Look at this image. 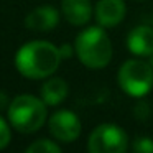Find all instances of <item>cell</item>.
Masks as SVG:
<instances>
[{"instance_id":"cell-1","label":"cell","mask_w":153,"mask_h":153,"mask_svg":"<svg viewBox=\"0 0 153 153\" xmlns=\"http://www.w3.org/2000/svg\"><path fill=\"white\" fill-rule=\"evenodd\" d=\"M59 48L45 40L28 41L15 54V68L28 79L50 77L59 68Z\"/></svg>"},{"instance_id":"cell-2","label":"cell","mask_w":153,"mask_h":153,"mask_svg":"<svg viewBox=\"0 0 153 153\" xmlns=\"http://www.w3.org/2000/svg\"><path fill=\"white\" fill-rule=\"evenodd\" d=\"M74 50L79 61L89 69H102L112 59V43L102 27H89L77 35Z\"/></svg>"},{"instance_id":"cell-3","label":"cell","mask_w":153,"mask_h":153,"mask_svg":"<svg viewBox=\"0 0 153 153\" xmlns=\"http://www.w3.org/2000/svg\"><path fill=\"white\" fill-rule=\"evenodd\" d=\"M8 122L17 132L33 133L40 130L46 122V104L43 99L31 96V94H22L12 99L7 109Z\"/></svg>"},{"instance_id":"cell-4","label":"cell","mask_w":153,"mask_h":153,"mask_svg":"<svg viewBox=\"0 0 153 153\" xmlns=\"http://www.w3.org/2000/svg\"><path fill=\"white\" fill-rule=\"evenodd\" d=\"M119 86L132 97H143L153 87V68L142 59H127L117 74Z\"/></svg>"},{"instance_id":"cell-5","label":"cell","mask_w":153,"mask_h":153,"mask_svg":"<svg viewBox=\"0 0 153 153\" xmlns=\"http://www.w3.org/2000/svg\"><path fill=\"white\" fill-rule=\"evenodd\" d=\"M128 137L115 123H100L91 132L87 140L89 153H127Z\"/></svg>"},{"instance_id":"cell-6","label":"cell","mask_w":153,"mask_h":153,"mask_svg":"<svg viewBox=\"0 0 153 153\" xmlns=\"http://www.w3.org/2000/svg\"><path fill=\"white\" fill-rule=\"evenodd\" d=\"M50 133L59 142H74L79 138L82 125L79 117L71 110H56L48 120Z\"/></svg>"},{"instance_id":"cell-7","label":"cell","mask_w":153,"mask_h":153,"mask_svg":"<svg viewBox=\"0 0 153 153\" xmlns=\"http://www.w3.org/2000/svg\"><path fill=\"white\" fill-rule=\"evenodd\" d=\"M125 10L123 0H99L94 8V17L102 28H112L123 20Z\"/></svg>"},{"instance_id":"cell-8","label":"cell","mask_w":153,"mask_h":153,"mask_svg":"<svg viewBox=\"0 0 153 153\" xmlns=\"http://www.w3.org/2000/svg\"><path fill=\"white\" fill-rule=\"evenodd\" d=\"M59 22V12L51 5H43L35 10H31L25 18V25L31 31H51L56 28Z\"/></svg>"},{"instance_id":"cell-9","label":"cell","mask_w":153,"mask_h":153,"mask_svg":"<svg viewBox=\"0 0 153 153\" xmlns=\"http://www.w3.org/2000/svg\"><path fill=\"white\" fill-rule=\"evenodd\" d=\"M127 48L137 56L153 54V28L145 25L135 27L127 36Z\"/></svg>"},{"instance_id":"cell-10","label":"cell","mask_w":153,"mask_h":153,"mask_svg":"<svg viewBox=\"0 0 153 153\" xmlns=\"http://www.w3.org/2000/svg\"><path fill=\"white\" fill-rule=\"evenodd\" d=\"M63 17L74 27H84L92 17L91 0H63Z\"/></svg>"},{"instance_id":"cell-11","label":"cell","mask_w":153,"mask_h":153,"mask_svg":"<svg viewBox=\"0 0 153 153\" xmlns=\"http://www.w3.org/2000/svg\"><path fill=\"white\" fill-rule=\"evenodd\" d=\"M69 87L61 77H51L41 86V99L46 105H58L68 97Z\"/></svg>"},{"instance_id":"cell-12","label":"cell","mask_w":153,"mask_h":153,"mask_svg":"<svg viewBox=\"0 0 153 153\" xmlns=\"http://www.w3.org/2000/svg\"><path fill=\"white\" fill-rule=\"evenodd\" d=\"M25 153H63V152L54 142H51L48 138H40L36 142L30 143V146L25 150Z\"/></svg>"},{"instance_id":"cell-13","label":"cell","mask_w":153,"mask_h":153,"mask_svg":"<svg viewBox=\"0 0 153 153\" xmlns=\"http://www.w3.org/2000/svg\"><path fill=\"white\" fill-rule=\"evenodd\" d=\"M133 153H153V140L148 137H137L132 145Z\"/></svg>"},{"instance_id":"cell-14","label":"cell","mask_w":153,"mask_h":153,"mask_svg":"<svg viewBox=\"0 0 153 153\" xmlns=\"http://www.w3.org/2000/svg\"><path fill=\"white\" fill-rule=\"evenodd\" d=\"M12 140V132H10V127L8 123L5 122V119L0 115V150H4L5 146L10 143Z\"/></svg>"},{"instance_id":"cell-15","label":"cell","mask_w":153,"mask_h":153,"mask_svg":"<svg viewBox=\"0 0 153 153\" xmlns=\"http://www.w3.org/2000/svg\"><path fill=\"white\" fill-rule=\"evenodd\" d=\"M148 114H150L148 104H146L145 100H140V102L135 105V117L140 119V120H145L146 117H148Z\"/></svg>"},{"instance_id":"cell-16","label":"cell","mask_w":153,"mask_h":153,"mask_svg":"<svg viewBox=\"0 0 153 153\" xmlns=\"http://www.w3.org/2000/svg\"><path fill=\"white\" fill-rule=\"evenodd\" d=\"M74 53H76V50H74L73 45H69V43L61 45V48H59V54H61V58H63V59H68V58L74 56Z\"/></svg>"},{"instance_id":"cell-17","label":"cell","mask_w":153,"mask_h":153,"mask_svg":"<svg viewBox=\"0 0 153 153\" xmlns=\"http://www.w3.org/2000/svg\"><path fill=\"white\" fill-rule=\"evenodd\" d=\"M12 100L8 99L7 92H4V91H0V110H4V109H8V105H10Z\"/></svg>"},{"instance_id":"cell-18","label":"cell","mask_w":153,"mask_h":153,"mask_svg":"<svg viewBox=\"0 0 153 153\" xmlns=\"http://www.w3.org/2000/svg\"><path fill=\"white\" fill-rule=\"evenodd\" d=\"M148 63H150V66L153 68V54H150V56H148Z\"/></svg>"}]
</instances>
